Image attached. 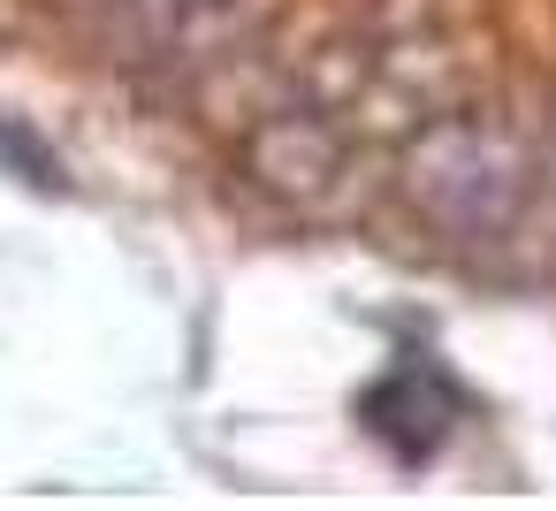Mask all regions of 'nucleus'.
Segmentation results:
<instances>
[{
	"mask_svg": "<svg viewBox=\"0 0 556 511\" xmlns=\"http://www.w3.org/2000/svg\"><path fill=\"white\" fill-rule=\"evenodd\" d=\"M358 420H366L404 465H419V458L442 450V435H450V420H457V389H450V374H442L434 359H404V366H389V374L358 397Z\"/></svg>",
	"mask_w": 556,
	"mask_h": 511,
	"instance_id": "f257e3e1",
	"label": "nucleus"
}]
</instances>
